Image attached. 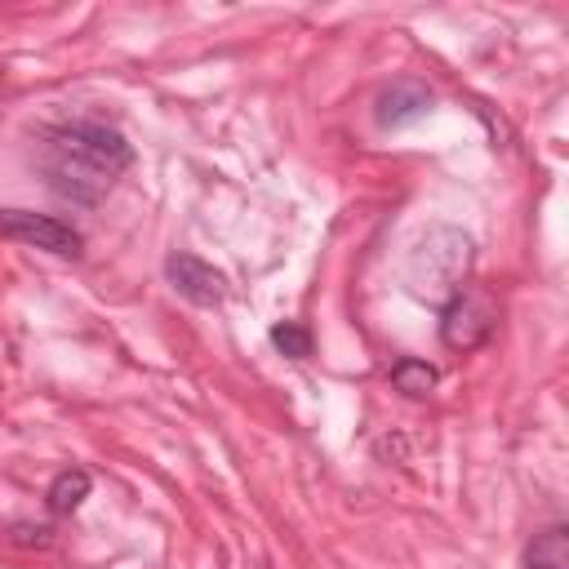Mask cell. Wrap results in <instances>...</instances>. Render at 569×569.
<instances>
[{
  "mask_svg": "<svg viewBox=\"0 0 569 569\" xmlns=\"http://www.w3.org/2000/svg\"><path fill=\"white\" fill-rule=\"evenodd\" d=\"M129 164H133L129 138L102 120L53 124V129H44V138L36 147V173L44 178V187L58 200H71L84 209L102 204Z\"/></svg>",
  "mask_w": 569,
  "mask_h": 569,
  "instance_id": "obj_1",
  "label": "cell"
},
{
  "mask_svg": "<svg viewBox=\"0 0 569 569\" xmlns=\"http://www.w3.org/2000/svg\"><path fill=\"white\" fill-rule=\"evenodd\" d=\"M471 258H476V244H471L467 231H458V227H431L413 244V253L405 262V284H409L413 298L440 307V302H449L467 284Z\"/></svg>",
  "mask_w": 569,
  "mask_h": 569,
  "instance_id": "obj_2",
  "label": "cell"
},
{
  "mask_svg": "<svg viewBox=\"0 0 569 569\" xmlns=\"http://www.w3.org/2000/svg\"><path fill=\"white\" fill-rule=\"evenodd\" d=\"M493 325H498V302L480 284H462L449 302H440V342L449 351H476L480 342H489Z\"/></svg>",
  "mask_w": 569,
  "mask_h": 569,
  "instance_id": "obj_3",
  "label": "cell"
},
{
  "mask_svg": "<svg viewBox=\"0 0 569 569\" xmlns=\"http://www.w3.org/2000/svg\"><path fill=\"white\" fill-rule=\"evenodd\" d=\"M0 236L36 244V249L58 253V258H80L84 253V236L71 222H62L53 213H36V209H0Z\"/></svg>",
  "mask_w": 569,
  "mask_h": 569,
  "instance_id": "obj_4",
  "label": "cell"
},
{
  "mask_svg": "<svg viewBox=\"0 0 569 569\" xmlns=\"http://www.w3.org/2000/svg\"><path fill=\"white\" fill-rule=\"evenodd\" d=\"M431 107H436L431 84L418 80V76H400V80H391L373 93V124L382 133H396V129H409V124L427 120Z\"/></svg>",
  "mask_w": 569,
  "mask_h": 569,
  "instance_id": "obj_5",
  "label": "cell"
},
{
  "mask_svg": "<svg viewBox=\"0 0 569 569\" xmlns=\"http://www.w3.org/2000/svg\"><path fill=\"white\" fill-rule=\"evenodd\" d=\"M164 276L178 289V298H187L191 307H218L227 298V276L213 262H204V258H196L187 249L164 258Z\"/></svg>",
  "mask_w": 569,
  "mask_h": 569,
  "instance_id": "obj_6",
  "label": "cell"
},
{
  "mask_svg": "<svg viewBox=\"0 0 569 569\" xmlns=\"http://www.w3.org/2000/svg\"><path fill=\"white\" fill-rule=\"evenodd\" d=\"M525 569H569V529L565 525H547L529 538L525 556H520Z\"/></svg>",
  "mask_w": 569,
  "mask_h": 569,
  "instance_id": "obj_7",
  "label": "cell"
},
{
  "mask_svg": "<svg viewBox=\"0 0 569 569\" xmlns=\"http://www.w3.org/2000/svg\"><path fill=\"white\" fill-rule=\"evenodd\" d=\"M89 489H93V476H89L84 467H62V471L49 480L44 502H49V511H53V516H71V511L89 498Z\"/></svg>",
  "mask_w": 569,
  "mask_h": 569,
  "instance_id": "obj_8",
  "label": "cell"
},
{
  "mask_svg": "<svg viewBox=\"0 0 569 569\" xmlns=\"http://www.w3.org/2000/svg\"><path fill=\"white\" fill-rule=\"evenodd\" d=\"M436 382H440V373H436V365H427V360L405 356V360L391 365V387H396L400 396H409V400H427V396L436 391Z\"/></svg>",
  "mask_w": 569,
  "mask_h": 569,
  "instance_id": "obj_9",
  "label": "cell"
},
{
  "mask_svg": "<svg viewBox=\"0 0 569 569\" xmlns=\"http://www.w3.org/2000/svg\"><path fill=\"white\" fill-rule=\"evenodd\" d=\"M271 347L289 360H307L311 356V333L298 320H280V325H271Z\"/></svg>",
  "mask_w": 569,
  "mask_h": 569,
  "instance_id": "obj_10",
  "label": "cell"
},
{
  "mask_svg": "<svg viewBox=\"0 0 569 569\" xmlns=\"http://www.w3.org/2000/svg\"><path fill=\"white\" fill-rule=\"evenodd\" d=\"M18 547H49L53 542V529L49 525H13V533H9Z\"/></svg>",
  "mask_w": 569,
  "mask_h": 569,
  "instance_id": "obj_11",
  "label": "cell"
}]
</instances>
